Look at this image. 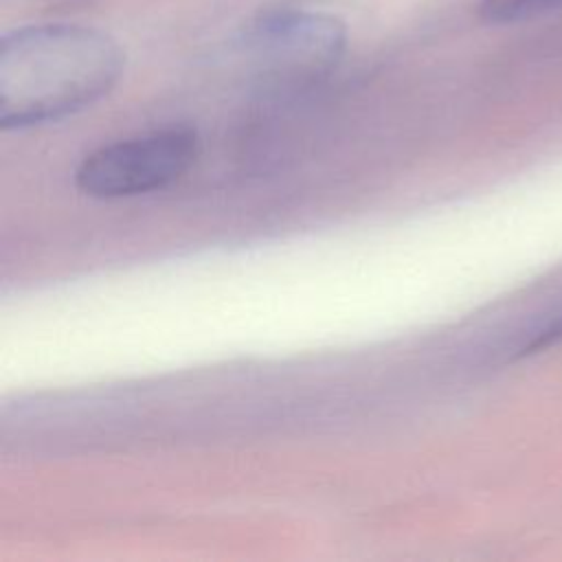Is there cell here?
Instances as JSON below:
<instances>
[{
	"label": "cell",
	"instance_id": "6da1fadb",
	"mask_svg": "<svg viewBox=\"0 0 562 562\" xmlns=\"http://www.w3.org/2000/svg\"><path fill=\"white\" fill-rule=\"evenodd\" d=\"M123 66V48L101 29H15L0 42V127L24 130L90 108L116 86Z\"/></svg>",
	"mask_w": 562,
	"mask_h": 562
},
{
	"label": "cell",
	"instance_id": "7a4b0ae2",
	"mask_svg": "<svg viewBox=\"0 0 562 562\" xmlns=\"http://www.w3.org/2000/svg\"><path fill=\"white\" fill-rule=\"evenodd\" d=\"M198 156L195 130L165 127L94 149L75 169V187L97 200L132 198L173 184Z\"/></svg>",
	"mask_w": 562,
	"mask_h": 562
},
{
	"label": "cell",
	"instance_id": "3957f363",
	"mask_svg": "<svg viewBox=\"0 0 562 562\" xmlns=\"http://www.w3.org/2000/svg\"><path fill=\"white\" fill-rule=\"evenodd\" d=\"M347 29L329 13L279 11L261 18L246 35V53L263 81L312 83L329 75L345 53Z\"/></svg>",
	"mask_w": 562,
	"mask_h": 562
},
{
	"label": "cell",
	"instance_id": "277c9868",
	"mask_svg": "<svg viewBox=\"0 0 562 562\" xmlns=\"http://www.w3.org/2000/svg\"><path fill=\"white\" fill-rule=\"evenodd\" d=\"M560 4L562 0H481L479 13L490 24H512L540 15Z\"/></svg>",
	"mask_w": 562,
	"mask_h": 562
},
{
	"label": "cell",
	"instance_id": "5b68a950",
	"mask_svg": "<svg viewBox=\"0 0 562 562\" xmlns=\"http://www.w3.org/2000/svg\"><path fill=\"white\" fill-rule=\"evenodd\" d=\"M558 340H562V314H558L553 321H549L538 331H533V336L522 345V353H531V351L549 347Z\"/></svg>",
	"mask_w": 562,
	"mask_h": 562
}]
</instances>
